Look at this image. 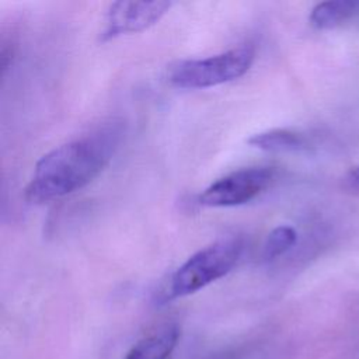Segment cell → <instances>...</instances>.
<instances>
[{"label": "cell", "instance_id": "obj_7", "mask_svg": "<svg viewBox=\"0 0 359 359\" xmlns=\"http://www.w3.org/2000/svg\"><path fill=\"white\" fill-rule=\"evenodd\" d=\"M359 10V1L330 0L318 3L310 13V24L318 29H330L341 25Z\"/></svg>", "mask_w": 359, "mask_h": 359}, {"label": "cell", "instance_id": "obj_8", "mask_svg": "<svg viewBox=\"0 0 359 359\" xmlns=\"http://www.w3.org/2000/svg\"><path fill=\"white\" fill-rule=\"evenodd\" d=\"M247 143L251 147L269 153L296 151L304 147L303 137L299 133L289 129H269L258 132L248 137Z\"/></svg>", "mask_w": 359, "mask_h": 359}, {"label": "cell", "instance_id": "obj_3", "mask_svg": "<svg viewBox=\"0 0 359 359\" xmlns=\"http://www.w3.org/2000/svg\"><path fill=\"white\" fill-rule=\"evenodd\" d=\"M255 57L252 46L243 45L213 56L188 59L170 72V83L178 88L199 90L237 80L245 74Z\"/></svg>", "mask_w": 359, "mask_h": 359}, {"label": "cell", "instance_id": "obj_4", "mask_svg": "<svg viewBox=\"0 0 359 359\" xmlns=\"http://www.w3.org/2000/svg\"><path fill=\"white\" fill-rule=\"evenodd\" d=\"M273 180L269 167H248L230 172L202 191L198 202L206 208H233L244 205L264 192Z\"/></svg>", "mask_w": 359, "mask_h": 359}, {"label": "cell", "instance_id": "obj_1", "mask_svg": "<svg viewBox=\"0 0 359 359\" xmlns=\"http://www.w3.org/2000/svg\"><path fill=\"white\" fill-rule=\"evenodd\" d=\"M121 133L119 125L109 122L43 154L25 188L27 201L46 203L88 185L109 164Z\"/></svg>", "mask_w": 359, "mask_h": 359}, {"label": "cell", "instance_id": "obj_9", "mask_svg": "<svg viewBox=\"0 0 359 359\" xmlns=\"http://www.w3.org/2000/svg\"><path fill=\"white\" fill-rule=\"evenodd\" d=\"M297 240V233L293 227L282 224L275 227L265 238L262 245V258L265 261H272L286 251H289Z\"/></svg>", "mask_w": 359, "mask_h": 359}, {"label": "cell", "instance_id": "obj_2", "mask_svg": "<svg viewBox=\"0 0 359 359\" xmlns=\"http://www.w3.org/2000/svg\"><path fill=\"white\" fill-rule=\"evenodd\" d=\"M244 250L240 238L215 241L192 254L170 278L160 294L161 302L189 296L227 275Z\"/></svg>", "mask_w": 359, "mask_h": 359}, {"label": "cell", "instance_id": "obj_10", "mask_svg": "<svg viewBox=\"0 0 359 359\" xmlns=\"http://www.w3.org/2000/svg\"><path fill=\"white\" fill-rule=\"evenodd\" d=\"M356 178H358V181H359V168H358V171H356Z\"/></svg>", "mask_w": 359, "mask_h": 359}, {"label": "cell", "instance_id": "obj_5", "mask_svg": "<svg viewBox=\"0 0 359 359\" xmlns=\"http://www.w3.org/2000/svg\"><path fill=\"white\" fill-rule=\"evenodd\" d=\"M172 1H115L109 6L100 41L107 42L122 35L136 34L157 24L172 7Z\"/></svg>", "mask_w": 359, "mask_h": 359}, {"label": "cell", "instance_id": "obj_6", "mask_svg": "<svg viewBox=\"0 0 359 359\" xmlns=\"http://www.w3.org/2000/svg\"><path fill=\"white\" fill-rule=\"evenodd\" d=\"M178 341V328L167 325L137 341L125 359H170Z\"/></svg>", "mask_w": 359, "mask_h": 359}]
</instances>
